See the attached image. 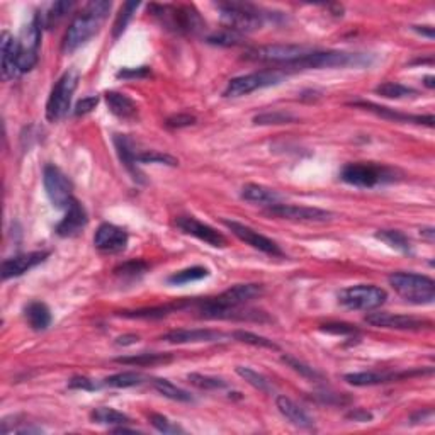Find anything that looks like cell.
Returning <instances> with one entry per match:
<instances>
[{"instance_id":"obj_1","label":"cell","mask_w":435,"mask_h":435,"mask_svg":"<svg viewBox=\"0 0 435 435\" xmlns=\"http://www.w3.org/2000/svg\"><path fill=\"white\" fill-rule=\"evenodd\" d=\"M264 295V286L262 284H236L233 288L227 289L220 296L208 297L199 303V313L202 318L209 320H255V322H264L265 313L250 310L240 311V308L249 304L250 301L257 299Z\"/></svg>"},{"instance_id":"obj_2","label":"cell","mask_w":435,"mask_h":435,"mask_svg":"<svg viewBox=\"0 0 435 435\" xmlns=\"http://www.w3.org/2000/svg\"><path fill=\"white\" fill-rule=\"evenodd\" d=\"M110 7H113V3L108 0H92V2L87 3L82 13L68 26L62 43V51L74 53L75 49L83 47L90 38L95 36L101 29L104 19L108 17Z\"/></svg>"},{"instance_id":"obj_3","label":"cell","mask_w":435,"mask_h":435,"mask_svg":"<svg viewBox=\"0 0 435 435\" xmlns=\"http://www.w3.org/2000/svg\"><path fill=\"white\" fill-rule=\"evenodd\" d=\"M216 7L220 10L224 29L238 33L242 36L257 31L269 19L274 17L270 13H265L261 7L249 2H220Z\"/></svg>"},{"instance_id":"obj_4","label":"cell","mask_w":435,"mask_h":435,"mask_svg":"<svg viewBox=\"0 0 435 435\" xmlns=\"http://www.w3.org/2000/svg\"><path fill=\"white\" fill-rule=\"evenodd\" d=\"M154 16L162 22L163 28L181 34H197L204 29L199 13L192 6H162V3H151L148 7Z\"/></svg>"},{"instance_id":"obj_5","label":"cell","mask_w":435,"mask_h":435,"mask_svg":"<svg viewBox=\"0 0 435 435\" xmlns=\"http://www.w3.org/2000/svg\"><path fill=\"white\" fill-rule=\"evenodd\" d=\"M389 286L403 299L413 304H430L435 299V282L429 276L415 272H393L388 277Z\"/></svg>"},{"instance_id":"obj_6","label":"cell","mask_w":435,"mask_h":435,"mask_svg":"<svg viewBox=\"0 0 435 435\" xmlns=\"http://www.w3.org/2000/svg\"><path fill=\"white\" fill-rule=\"evenodd\" d=\"M340 179L345 184L361 187V189H372V187L389 184L396 179V172L386 165L374 162H356L347 163L340 172Z\"/></svg>"},{"instance_id":"obj_7","label":"cell","mask_w":435,"mask_h":435,"mask_svg":"<svg viewBox=\"0 0 435 435\" xmlns=\"http://www.w3.org/2000/svg\"><path fill=\"white\" fill-rule=\"evenodd\" d=\"M371 55L347 51H316L313 49L304 58L291 65L296 70H311V68H345V67H366L371 65Z\"/></svg>"},{"instance_id":"obj_8","label":"cell","mask_w":435,"mask_h":435,"mask_svg":"<svg viewBox=\"0 0 435 435\" xmlns=\"http://www.w3.org/2000/svg\"><path fill=\"white\" fill-rule=\"evenodd\" d=\"M80 80V74L77 70L65 72L58 82L53 85L51 94H49L47 102V120L49 123H56V121L63 120L67 116L68 109H70L72 97H74L75 90H77Z\"/></svg>"},{"instance_id":"obj_9","label":"cell","mask_w":435,"mask_h":435,"mask_svg":"<svg viewBox=\"0 0 435 435\" xmlns=\"http://www.w3.org/2000/svg\"><path fill=\"white\" fill-rule=\"evenodd\" d=\"M43 21L40 14H36L31 19L29 24L22 28L21 36L17 40L19 47V70L21 74L31 72L36 67L40 60V47H41V34H43Z\"/></svg>"},{"instance_id":"obj_10","label":"cell","mask_w":435,"mask_h":435,"mask_svg":"<svg viewBox=\"0 0 435 435\" xmlns=\"http://www.w3.org/2000/svg\"><path fill=\"white\" fill-rule=\"evenodd\" d=\"M386 299V291L372 284L350 286V288L342 289L338 293V301H340V304H343V306L349 308V310L371 311L383 306Z\"/></svg>"},{"instance_id":"obj_11","label":"cell","mask_w":435,"mask_h":435,"mask_svg":"<svg viewBox=\"0 0 435 435\" xmlns=\"http://www.w3.org/2000/svg\"><path fill=\"white\" fill-rule=\"evenodd\" d=\"M284 80V74L279 70H262L254 72V74L242 75V77H235L228 82L227 89H224V97H242V95H249L258 89H265V87L277 85Z\"/></svg>"},{"instance_id":"obj_12","label":"cell","mask_w":435,"mask_h":435,"mask_svg":"<svg viewBox=\"0 0 435 435\" xmlns=\"http://www.w3.org/2000/svg\"><path fill=\"white\" fill-rule=\"evenodd\" d=\"M311 51H313L311 48L299 47V44H267V47L250 49V51L247 53V58L254 60V62L276 63L291 67L293 63L304 58V56Z\"/></svg>"},{"instance_id":"obj_13","label":"cell","mask_w":435,"mask_h":435,"mask_svg":"<svg viewBox=\"0 0 435 435\" xmlns=\"http://www.w3.org/2000/svg\"><path fill=\"white\" fill-rule=\"evenodd\" d=\"M44 190L48 199L58 209H67L74 201V184L58 167L47 165L43 172Z\"/></svg>"},{"instance_id":"obj_14","label":"cell","mask_w":435,"mask_h":435,"mask_svg":"<svg viewBox=\"0 0 435 435\" xmlns=\"http://www.w3.org/2000/svg\"><path fill=\"white\" fill-rule=\"evenodd\" d=\"M366 323L376 328H389V330H422L432 328V322L423 318H415L408 315H396V313L376 311L366 316Z\"/></svg>"},{"instance_id":"obj_15","label":"cell","mask_w":435,"mask_h":435,"mask_svg":"<svg viewBox=\"0 0 435 435\" xmlns=\"http://www.w3.org/2000/svg\"><path fill=\"white\" fill-rule=\"evenodd\" d=\"M267 213L270 216H277L281 220L289 221H308V223H323V221H330L335 215L330 211L320 208H308V206H296V204H281L270 206L267 208Z\"/></svg>"},{"instance_id":"obj_16","label":"cell","mask_w":435,"mask_h":435,"mask_svg":"<svg viewBox=\"0 0 435 435\" xmlns=\"http://www.w3.org/2000/svg\"><path fill=\"white\" fill-rule=\"evenodd\" d=\"M223 223H224V227H227L228 230H230L231 233L236 236V238H240L242 242H245L247 245H250V247H254V249L264 252V254L274 255V257H281L282 255L281 247L277 245L274 240L267 238V236L258 233V231H255L254 228L247 227V224H243V223H238V221H231V220H224Z\"/></svg>"},{"instance_id":"obj_17","label":"cell","mask_w":435,"mask_h":435,"mask_svg":"<svg viewBox=\"0 0 435 435\" xmlns=\"http://www.w3.org/2000/svg\"><path fill=\"white\" fill-rule=\"evenodd\" d=\"M434 369H427V371H404V372H377V371H368V372H352L345 374L343 379L347 381L352 386H377V384H386V383H395V381L407 379V377L420 376V374H432Z\"/></svg>"},{"instance_id":"obj_18","label":"cell","mask_w":435,"mask_h":435,"mask_svg":"<svg viewBox=\"0 0 435 435\" xmlns=\"http://www.w3.org/2000/svg\"><path fill=\"white\" fill-rule=\"evenodd\" d=\"M175 224H177L179 230H182L184 233L196 236L201 242L208 243L211 247H224L227 245V238L220 233V231L215 230L209 224L202 223V221L196 220L194 216H179L175 220Z\"/></svg>"},{"instance_id":"obj_19","label":"cell","mask_w":435,"mask_h":435,"mask_svg":"<svg viewBox=\"0 0 435 435\" xmlns=\"http://www.w3.org/2000/svg\"><path fill=\"white\" fill-rule=\"evenodd\" d=\"M94 245L95 249L106 252V254H117V252H123L128 245V233L116 224L102 223L95 231Z\"/></svg>"},{"instance_id":"obj_20","label":"cell","mask_w":435,"mask_h":435,"mask_svg":"<svg viewBox=\"0 0 435 435\" xmlns=\"http://www.w3.org/2000/svg\"><path fill=\"white\" fill-rule=\"evenodd\" d=\"M48 252H29V254H21L16 257H10L2 262L0 272H2V279H13V277H19L26 274L28 270L34 269L48 258Z\"/></svg>"},{"instance_id":"obj_21","label":"cell","mask_w":435,"mask_h":435,"mask_svg":"<svg viewBox=\"0 0 435 435\" xmlns=\"http://www.w3.org/2000/svg\"><path fill=\"white\" fill-rule=\"evenodd\" d=\"M0 53H2L0 70H2L3 80H16L21 77L22 74L19 70L17 40L10 33H2V38H0Z\"/></svg>"},{"instance_id":"obj_22","label":"cell","mask_w":435,"mask_h":435,"mask_svg":"<svg viewBox=\"0 0 435 435\" xmlns=\"http://www.w3.org/2000/svg\"><path fill=\"white\" fill-rule=\"evenodd\" d=\"M162 340L169 343H201V342H221L227 338V335L216 330H208V328H181V330H170L165 335H162Z\"/></svg>"},{"instance_id":"obj_23","label":"cell","mask_w":435,"mask_h":435,"mask_svg":"<svg viewBox=\"0 0 435 435\" xmlns=\"http://www.w3.org/2000/svg\"><path fill=\"white\" fill-rule=\"evenodd\" d=\"M352 106H356V108H362L366 110H371V113L377 114L379 117H384V120H391V121H395V123L425 124V126H429V128H432L434 126L432 114H429V116H413V114L398 113V110L386 108V106H377V104H374V102H362V101L352 102Z\"/></svg>"},{"instance_id":"obj_24","label":"cell","mask_w":435,"mask_h":435,"mask_svg":"<svg viewBox=\"0 0 435 435\" xmlns=\"http://www.w3.org/2000/svg\"><path fill=\"white\" fill-rule=\"evenodd\" d=\"M87 223H89V218H87L85 208L74 197V201L67 208V215L56 224L55 231L60 236H75L87 227Z\"/></svg>"},{"instance_id":"obj_25","label":"cell","mask_w":435,"mask_h":435,"mask_svg":"<svg viewBox=\"0 0 435 435\" xmlns=\"http://www.w3.org/2000/svg\"><path fill=\"white\" fill-rule=\"evenodd\" d=\"M114 145H116L117 155L123 162L126 170L133 175V179L138 182H143V174L138 169V151H136L135 141L128 138L126 135H116L114 136Z\"/></svg>"},{"instance_id":"obj_26","label":"cell","mask_w":435,"mask_h":435,"mask_svg":"<svg viewBox=\"0 0 435 435\" xmlns=\"http://www.w3.org/2000/svg\"><path fill=\"white\" fill-rule=\"evenodd\" d=\"M106 102L110 113L116 117L123 121H133L138 117V106L128 97V95L116 92V90H109L106 92Z\"/></svg>"},{"instance_id":"obj_27","label":"cell","mask_w":435,"mask_h":435,"mask_svg":"<svg viewBox=\"0 0 435 435\" xmlns=\"http://www.w3.org/2000/svg\"><path fill=\"white\" fill-rule=\"evenodd\" d=\"M276 407L282 413V417H286V420H289L293 425L299 427V429H311L313 427V418L310 415L288 396H277Z\"/></svg>"},{"instance_id":"obj_28","label":"cell","mask_w":435,"mask_h":435,"mask_svg":"<svg viewBox=\"0 0 435 435\" xmlns=\"http://www.w3.org/2000/svg\"><path fill=\"white\" fill-rule=\"evenodd\" d=\"M242 199L254 202V204L262 206H276L281 204L282 196L277 190L270 189V187L261 186V184H247L242 189Z\"/></svg>"},{"instance_id":"obj_29","label":"cell","mask_w":435,"mask_h":435,"mask_svg":"<svg viewBox=\"0 0 435 435\" xmlns=\"http://www.w3.org/2000/svg\"><path fill=\"white\" fill-rule=\"evenodd\" d=\"M26 320H28L29 327L36 331H43L51 325V311L44 303L34 301V303L26 306Z\"/></svg>"},{"instance_id":"obj_30","label":"cell","mask_w":435,"mask_h":435,"mask_svg":"<svg viewBox=\"0 0 435 435\" xmlns=\"http://www.w3.org/2000/svg\"><path fill=\"white\" fill-rule=\"evenodd\" d=\"M151 384H154L155 391L160 393L163 398H169L172 402H181V403H190L194 402V398L190 396L189 391L186 389L175 386L174 383H170L169 379H162V377H155L151 379Z\"/></svg>"},{"instance_id":"obj_31","label":"cell","mask_w":435,"mask_h":435,"mask_svg":"<svg viewBox=\"0 0 435 435\" xmlns=\"http://www.w3.org/2000/svg\"><path fill=\"white\" fill-rule=\"evenodd\" d=\"M90 418H92L94 423H99V425H109V427H121V425H129L131 423V418L128 415L121 413V411L114 410V408L108 407H101L95 408V410L90 413Z\"/></svg>"},{"instance_id":"obj_32","label":"cell","mask_w":435,"mask_h":435,"mask_svg":"<svg viewBox=\"0 0 435 435\" xmlns=\"http://www.w3.org/2000/svg\"><path fill=\"white\" fill-rule=\"evenodd\" d=\"M172 354H160V352H143L136 354V356H128V357H117L116 362L120 364H128V366H156V364H165V362L172 361Z\"/></svg>"},{"instance_id":"obj_33","label":"cell","mask_w":435,"mask_h":435,"mask_svg":"<svg viewBox=\"0 0 435 435\" xmlns=\"http://www.w3.org/2000/svg\"><path fill=\"white\" fill-rule=\"evenodd\" d=\"M208 276H209V270L206 269V267L194 265V267H187V269L174 272L172 276L167 277V282L172 286H182V284H189V282L201 281Z\"/></svg>"},{"instance_id":"obj_34","label":"cell","mask_w":435,"mask_h":435,"mask_svg":"<svg viewBox=\"0 0 435 435\" xmlns=\"http://www.w3.org/2000/svg\"><path fill=\"white\" fill-rule=\"evenodd\" d=\"M376 238H379L381 242H384L391 249L402 252V254H411V245L410 240L404 236V233L398 230H379L376 233Z\"/></svg>"},{"instance_id":"obj_35","label":"cell","mask_w":435,"mask_h":435,"mask_svg":"<svg viewBox=\"0 0 435 435\" xmlns=\"http://www.w3.org/2000/svg\"><path fill=\"white\" fill-rule=\"evenodd\" d=\"M187 303H175V304H167V306H156V308H147V310H136V311H121L120 316L124 318H163L169 313L181 310L184 308Z\"/></svg>"},{"instance_id":"obj_36","label":"cell","mask_w":435,"mask_h":435,"mask_svg":"<svg viewBox=\"0 0 435 435\" xmlns=\"http://www.w3.org/2000/svg\"><path fill=\"white\" fill-rule=\"evenodd\" d=\"M236 374H238V376L242 377V379H245L247 383L250 384V386H254L255 389H258V391H262V393H272L274 391L272 381H269L264 376V374L254 371V369L243 368V366H238V368H236Z\"/></svg>"},{"instance_id":"obj_37","label":"cell","mask_w":435,"mask_h":435,"mask_svg":"<svg viewBox=\"0 0 435 435\" xmlns=\"http://www.w3.org/2000/svg\"><path fill=\"white\" fill-rule=\"evenodd\" d=\"M145 383V376L135 371H126V372H117L113 376L106 377L104 384L109 388H133L140 386Z\"/></svg>"},{"instance_id":"obj_38","label":"cell","mask_w":435,"mask_h":435,"mask_svg":"<svg viewBox=\"0 0 435 435\" xmlns=\"http://www.w3.org/2000/svg\"><path fill=\"white\" fill-rule=\"evenodd\" d=\"M74 7H75V2H67V0H63V2H55L51 7H49L47 14H40L41 21H43V26L44 28H51V26L58 24V22L62 21V19L67 16Z\"/></svg>"},{"instance_id":"obj_39","label":"cell","mask_w":435,"mask_h":435,"mask_svg":"<svg viewBox=\"0 0 435 435\" xmlns=\"http://www.w3.org/2000/svg\"><path fill=\"white\" fill-rule=\"evenodd\" d=\"M376 94L386 99H403L410 97V95H417V90L398 82H384L376 87Z\"/></svg>"},{"instance_id":"obj_40","label":"cell","mask_w":435,"mask_h":435,"mask_svg":"<svg viewBox=\"0 0 435 435\" xmlns=\"http://www.w3.org/2000/svg\"><path fill=\"white\" fill-rule=\"evenodd\" d=\"M140 7V2H126L123 3V7L120 9V14L116 16V21H114V26H113V36L114 40H117V38L121 36L126 31V28H128L129 21H131L133 14H135V10Z\"/></svg>"},{"instance_id":"obj_41","label":"cell","mask_w":435,"mask_h":435,"mask_svg":"<svg viewBox=\"0 0 435 435\" xmlns=\"http://www.w3.org/2000/svg\"><path fill=\"white\" fill-rule=\"evenodd\" d=\"M187 379H189V383L194 384L196 388L208 389V391H211V389H223L228 386V383L224 379H221V377H216V376H208V374L192 372L187 376Z\"/></svg>"},{"instance_id":"obj_42","label":"cell","mask_w":435,"mask_h":435,"mask_svg":"<svg viewBox=\"0 0 435 435\" xmlns=\"http://www.w3.org/2000/svg\"><path fill=\"white\" fill-rule=\"evenodd\" d=\"M233 337L238 342L249 343V345L262 347V349H270V350H279V345H277V343H274L272 340H269V338H265V337H261V335H257V334H252V331L236 330L233 334Z\"/></svg>"},{"instance_id":"obj_43","label":"cell","mask_w":435,"mask_h":435,"mask_svg":"<svg viewBox=\"0 0 435 435\" xmlns=\"http://www.w3.org/2000/svg\"><path fill=\"white\" fill-rule=\"evenodd\" d=\"M296 117L289 113H282V110H274V113H264L254 117L255 124H289L295 123Z\"/></svg>"},{"instance_id":"obj_44","label":"cell","mask_w":435,"mask_h":435,"mask_svg":"<svg viewBox=\"0 0 435 435\" xmlns=\"http://www.w3.org/2000/svg\"><path fill=\"white\" fill-rule=\"evenodd\" d=\"M282 362H286V364H288L289 368L293 369V371H296L297 374H299V376L306 377V379H311V381L322 379V374L316 371L315 368H311V366H308V364H304V362L297 361V359H295V357L282 356Z\"/></svg>"},{"instance_id":"obj_45","label":"cell","mask_w":435,"mask_h":435,"mask_svg":"<svg viewBox=\"0 0 435 435\" xmlns=\"http://www.w3.org/2000/svg\"><path fill=\"white\" fill-rule=\"evenodd\" d=\"M242 41H243L242 34L228 31V29L213 34V36L208 38V43L218 44V47H236V44H242Z\"/></svg>"},{"instance_id":"obj_46","label":"cell","mask_w":435,"mask_h":435,"mask_svg":"<svg viewBox=\"0 0 435 435\" xmlns=\"http://www.w3.org/2000/svg\"><path fill=\"white\" fill-rule=\"evenodd\" d=\"M147 269H148L147 262L133 261V262H126V264L120 265L116 270H114V272H116L117 276L131 277V279H136V277L143 276V274L147 272Z\"/></svg>"},{"instance_id":"obj_47","label":"cell","mask_w":435,"mask_h":435,"mask_svg":"<svg viewBox=\"0 0 435 435\" xmlns=\"http://www.w3.org/2000/svg\"><path fill=\"white\" fill-rule=\"evenodd\" d=\"M150 423L155 427L158 432L162 434H182L184 432V429H181V427L177 425V423L170 422L169 418L163 417V415H158V413H151L150 417Z\"/></svg>"},{"instance_id":"obj_48","label":"cell","mask_w":435,"mask_h":435,"mask_svg":"<svg viewBox=\"0 0 435 435\" xmlns=\"http://www.w3.org/2000/svg\"><path fill=\"white\" fill-rule=\"evenodd\" d=\"M138 163H165V165H179V160L174 158V156L165 155V154H158L155 150H148L143 151V154L138 155Z\"/></svg>"},{"instance_id":"obj_49","label":"cell","mask_w":435,"mask_h":435,"mask_svg":"<svg viewBox=\"0 0 435 435\" xmlns=\"http://www.w3.org/2000/svg\"><path fill=\"white\" fill-rule=\"evenodd\" d=\"M320 328H322V331H327V334L342 335V337L359 334L357 328L354 325H349V323H325V325H322Z\"/></svg>"},{"instance_id":"obj_50","label":"cell","mask_w":435,"mask_h":435,"mask_svg":"<svg viewBox=\"0 0 435 435\" xmlns=\"http://www.w3.org/2000/svg\"><path fill=\"white\" fill-rule=\"evenodd\" d=\"M97 104H99L97 95H89V97H83L82 101H79L77 106H75L74 114L75 116H85V114L92 113Z\"/></svg>"},{"instance_id":"obj_51","label":"cell","mask_w":435,"mask_h":435,"mask_svg":"<svg viewBox=\"0 0 435 435\" xmlns=\"http://www.w3.org/2000/svg\"><path fill=\"white\" fill-rule=\"evenodd\" d=\"M151 75V70L148 67H138V68H123L117 72V79H145Z\"/></svg>"},{"instance_id":"obj_52","label":"cell","mask_w":435,"mask_h":435,"mask_svg":"<svg viewBox=\"0 0 435 435\" xmlns=\"http://www.w3.org/2000/svg\"><path fill=\"white\" fill-rule=\"evenodd\" d=\"M68 388L83 389V391H94V389L99 388V384H95L92 379H89V377L75 376V377H72L70 383H68Z\"/></svg>"},{"instance_id":"obj_53","label":"cell","mask_w":435,"mask_h":435,"mask_svg":"<svg viewBox=\"0 0 435 435\" xmlns=\"http://www.w3.org/2000/svg\"><path fill=\"white\" fill-rule=\"evenodd\" d=\"M196 123V117L190 116V114H175L167 120V126L169 128H186V126H190Z\"/></svg>"},{"instance_id":"obj_54","label":"cell","mask_w":435,"mask_h":435,"mask_svg":"<svg viewBox=\"0 0 435 435\" xmlns=\"http://www.w3.org/2000/svg\"><path fill=\"white\" fill-rule=\"evenodd\" d=\"M138 340H140L138 335H133V334L121 335V337H117V338H116V345H120V347L133 345V343H136Z\"/></svg>"},{"instance_id":"obj_55","label":"cell","mask_w":435,"mask_h":435,"mask_svg":"<svg viewBox=\"0 0 435 435\" xmlns=\"http://www.w3.org/2000/svg\"><path fill=\"white\" fill-rule=\"evenodd\" d=\"M349 418L356 420V422H369L372 420V415L366 410H354L349 413Z\"/></svg>"},{"instance_id":"obj_56","label":"cell","mask_w":435,"mask_h":435,"mask_svg":"<svg viewBox=\"0 0 435 435\" xmlns=\"http://www.w3.org/2000/svg\"><path fill=\"white\" fill-rule=\"evenodd\" d=\"M413 29L418 34H422V36L430 38V40H432V38H434V28H432V26H413Z\"/></svg>"},{"instance_id":"obj_57","label":"cell","mask_w":435,"mask_h":435,"mask_svg":"<svg viewBox=\"0 0 435 435\" xmlns=\"http://www.w3.org/2000/svg\"><path fill=\"white\" fill-rule=\"evenodd\" d=\"M420 235H422V238H425L429 243H434V236H435V230L432 227L429 228H422L420 230Z\"/></svg>"},{"instance_id":"obj_58","label":"cell","mask_w":435,"mask_h":435,"mask_svg":"<svg viewBox=\"0 0 435 435\" xmlns=\"http://www.w3.org/2000/svg\"><path fill=\"white\" fill-rule=\"evenodd\" d=\"M434 80H435V79L432 77V75H429V77L423 79V82H425V85L429 87V89H434V87H435V82H434Z\"/></svg>"}]
</instances>
